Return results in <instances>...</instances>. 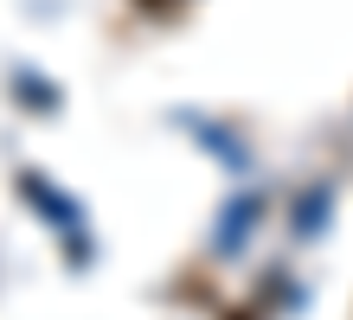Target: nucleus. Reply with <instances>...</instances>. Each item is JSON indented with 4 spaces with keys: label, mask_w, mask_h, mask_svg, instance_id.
I'll return each mask as SVG.
<instances>
[{
    "label": "nucleus",
    "mask_w": 353,
    "mask_h": 320,
    "mask_svg": "<svg viewBox=\"0 0 353 320\" xmlns=\"http://www.w3.org/2000/svg\"><path fill=\"white\" fill-rule=\"evenodd\" d=\"M148 7H168V0H148Z\"/></svg>",
    "instance_id": "nucleus-1"
}]
</instances>
